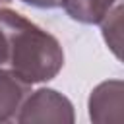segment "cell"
<instances>
[{"mask_svg":"<svg viewBox=\"0 0 124 124\" xmlns=\"http://www.w3.org/2000/svg\"><path fill=\"white\" fill-rule=\"evenodd\" d=\"M0 27L8 39V68L27 83L54 79L64 66L58 39L12 8H0Z\"/></svg>","mask_w":124,"mask_h":124,"instance_id":"obj_1","label":"cell"},{"mask_svg":"<svg viewBox=\"0 0 124 124\" xmlns=\"http://www.w3.org/2000/svg\"><path fill=\"white\" fill-rule=\"evenodd\" d=\"M76 112L72 101L50 87H41L31 91L17 116L16 122L19 124H35V122H50V124H74Z\"/></svg>","mask_w":124,"mask_h":124,"instance_id":"obj_2","label":"cell"},{"mask_svg":"<svg viewBox=\"0 0 124 124\" xmlns=\"http://www.w3.org/2000/svg\"><path fill=\"white\" fill-rule=\"evenodd\" d=\"M89 118L97 124L122 122L124 118V81L108 79L93 87L89 101Z\"/></svg>","mask_w":124,"mask_h":124,"instance_id":"obj_3","label":"cell"},{"mask_svg":"<svg viewBox=\"0 0 124 124\" xmlns=\"http://www.w3.org/2000/svg\"><path fill=\"white\" fill-rule=\"evenodd\" d=\"M29 93L31 83L23 81L10 68H0V124L16 120Z\"/></svg>","mask_w":124,"mask_h":124,"instance_id":"obj_4","label":"cell"},{"mask_svg":"<svg viewBox=\"0 0 124 124\" xmlns=\"http://www.w3.org/2000/svg\"><path fill=\"white\" fill-rule=\"evenodd\" d=\"M118 2L120 0H62V8L74 21L95 25L101 23Z\"/></svg>","mask_w":124,"mask_h":124,"instance_id":"obj_5","label":"cell"},{"mask_svg":"<svg viewBox=\"0 0 124 124\" xmlns=\"http://www.w3.org/2000/svg\"><path fill=\"white\" fill-rule=\"evenodd\" d=\"M122 12H124V6H122V0L105 16V19L99 23L101 25V31H103V37H105V43L110 46V50L114 52L116 58H120V41H122Z\"/></svg>","mask_w":124,"mask_h":124,"instance_id":"obj_6","label":"cell"},{"mask_svg":"<svg viewBox=\"0 0 124 124\" xmlns=\"http://www.w3.org/2000/svg\"><path fill=\"white\" fill-rule=\"evenodd\" d=\"M21 2L27 6L39 8V10H52V8L62 6V0H21Z\"/></svg>","mask_w":124,"mask_h":124,"instance_id":"obj_7","label":"cell"},{"mask_svg":"<svg viewBox=\"0 0 124 124\" xmlns=\"http://www.w3.org/2000/svg\"><path fill=\"white\" fill-rule=\"evenodd\" d=\"M0 68H8V39L0 27Z\"/></svg>","mask_w":124,"mask_h":124,"instance_id":"obj_8","label":"cell"}]
</instances>
